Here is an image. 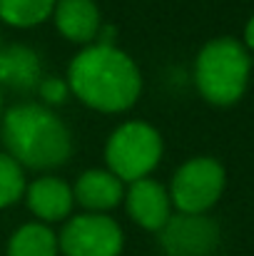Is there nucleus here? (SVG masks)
<instances>
[{
  "mask_svg": "<svg viewBox=\"0 0 254 256\" xmlns=\"http://www.w3.org/2000/svg\"><path fill=\"white\" fill-rule=\"evenodd\" d=\"M157 234L167 256H212L219 246V226L207 214H172Z\"/></svg>",
  "mask_w": 254,
  "mask_h": 256,
  "instance_id": "obj_7",
  "label": "nucleus"
},
{
  "mask_svg": "<svg viewBox=\"0 0 254 256\" xmlns=\"http://www.w3.org/2000/svg\"><path fill=\"white\" fill-rule=\"evenodd\" d=\"M25 199L40 222H63L75 206L73 186L60 176H38L25 186Z\"/></svg>",
  "mask_w": 254,
  "mask_h": 256,
  "instance_id": "obj_11",
  "label": "nucleus"
},
{
  "mask_svg": "<svg viewBox=\"0 0 254 256\" xmlns=\"http://www.w3.org/2000/svg\"><path fill=\"white\" fill-rule=\"evenodd\" d=\"M68 87L90 110L117 114L130 110L142 94V75L125 50L97 42L70 60Z\"/></svg>",
  "mask_w": 254,
  "mask_h": 256,
  "instance_id": "obj_1",
  "label": "nucleus"
},
{
  "mask_svg": "<svg viewBox=\"0 0 254 256\" xmlns=\"http://www.w3.org/2000/svg\"><path fill=\"white\" fill-rule=\"evenodd\" d=\"M125 206L135 224L147 232H160L172 216L169 192L155 179H137L125 192Z\"/></svg>",
  "mask_w": 254,
  "mask_h": 256,
  "instance_id": "obj_8",
  "label": "nucleus"
},
{
  "mask_svg": "<svg viewBox=\"0 0 254 256\" xmlns=\"http://www.w3.org/2000/svg\"><path fill=\"white\" fill-rule=\"evenodd\" d=\"M43 60L40 55L23 45H3L0 50V90H8L13 94H30L38 92L43 82Z\"/></svg>",
  "mask_w": 254,
  "mask_h": 256,
  "instance_id": "obj_9",
  "label": "nucleus"
},
{
  "mask_svg": "<svg viewBox=\"0 0 254 256\" xmlns=\"http://www.w3.org/2000/svg\"><path fill=\"white\" fill-rule=\"evenodd\" d=\"M58 246L65 256H120L125 234L107 214H78L68 219L58 236Z\"/></svg>",
  "mask_w": 254,
  "mask_h": 256,
  "instance_id": "obj_6",
  "label": "nucleus"
},
{
  "mask_svg": "<svg viewBox=\"0 0 254 256\" xmlns=\"http://www.w3.org/2000/svg\"><path fill=\"white\" fill-rule=\"evenodd\" d=\"M224 192V170L212 157L187 160L174 172L169 202L179 214H207Z\"/></svg>",
  "mask_w": 254,
  "mask_h": 256,
  "instance_id": "obj_5",
  "label": "nucleus"
},
{
  "mask_svg": "<svg viewBox=\"0 0 254 256\" xmlns=\"http://www.w3.org/2000/svg\"><path fill=\"white\" fill-rule=\"evenodd\" d=\"M244 42H247V48L254 50V15H252V20L247 22V28H244Z\"/></svg>",
  "mask_w": 254,
  "mask_h": 256,
  "instance_id": "obj_17",
  "label": "nucleus"
},
{
  "mask_svg": "<svg viewBox=\"0 0 254 256\" xmlns=\"http://www.w3.org/2000/svg\"><path fill=\"white\" fill-rule=\"evenodd\" d=\"M0 137L5 154L23 170L50 172L73 157V134L55 110L23 102L0 117Z\"/></svg>",
  "mask_w": 254,
  "mask_h": 256,
  "instance_id": "obj_2",
  "label": "nucleus"
},
{
  "mask_svg": "<svg viewBox=\"0 0 254 256\" xmlns=\"http://www.w3.org/2000/svg\"><path fill=\"white\" fill-rule=\"evenodd\" d=\"M0 50H3V42H0Z\"/></svg>",
  "mask_w": 254,
  "mask_h": 256,
  "instance_id": "obj_19",
  "label": "nucleus"
},
{
  "mask_svg": "<svg viewBox=\"0 0 254 256\" xmlns=\"http://www.w3.org/2000/svg\"><path fill=\"white\" fill-rule=\"evenodd\" d=\"M68 94H70V87L65 80H60V78H43V82L38 87V97L43 100V104L45 107H55V104H63L65 100H68Z\"/></svg>",
  "mask_w": 254,
  "mask_h": 256,
  "instance_id": "obj_16",
  "label": "nucleus"
},
{
  "mask_svg": "<svg viewBox=\"0 0 254 256\" xmlns=\"http://www.w3.org/2000/svg\"><path fill=\"white\" fill-rule=\"evenodd\" d=\"M0 117H3V90H0Z\"/></svg>",
  "mask_w": 254,
  "mask_h": 256,
  "instance_id": "obj_18",
  "label": "nucleus"
},
{
  "mask_svg": "<svg viewBox=\"0 0 254 256\" xmlns=\"http://www.w3.org/2000/svg\"><path fill=\"white\" fill-rule=\"evenodd\" d=\"M58 234L48 224H23L8 242V256H58Z\"/></svg>",
  "mask_w": 254,
  "mask_h": 256,
  "instance_id": "obj_13",
  "label": "nucleus"
},
{
  "mask_svg": "<svg viewBox=\"0 0 254 256\" xmlns=\"http://www.w3.org/2000/svg\"><path fill=\"white\" fill-rule=\"evenodd\" d=\"M58 0H0V20L10 28H35L53 18Z\"/></svg>",
  "mask_w": 254,
  "mask_h": 256,
  "instance_id": "obj_14",
  "label": "nucleus"
},
{
  "mask_svg": "<svg viewBox=\"0 0 254 256\" xmlns=\"http://www.w3.org/2000/svg\"><path fill=\"white\" fill-rule=\"evenodd\" d=\"M58 32L78 45H90L102 30V15L95 0H58L53 10Z\"/></svg>",
  "mask_w": 254,
  "mask_h": 256,
  "instance_id": "obj_10",
  "label": "nucleus"
},
{
  "mask_svg": "<svg viewBox=\"0 0 254 256\" xmlns=\"http://www.w3.org/2000/svg\"><path fill=\"white\" fill-rule=\"evenodd\" d=\"M162 134L145 120H130L112 130L105 144L107 172H112L122 184L147 179L162 160Z\"/></svg>",
  "mask_w": 254,
  "mask_h": 256,
  "instance_id": "obj_4",
  "label": "nucleus"
},
{
  "mask_svg": "<svg viewBox=\"0 0 254 256\" xmlns=\"http://www.w3.org/2000/svg\"><path fill=\"white\" fill-rule=\"evenodd\" d=\"M252 60L242 42L232 38L209 40L194 62V80L199 94L219 107L234 104L249 82Z\"/></svg>",
  "mask_w": 254,
  "mask_h": 256,
  "instance_id": "obj_3",
  "label": "nucleus"
},
{
  "mask_svg": "<svg viewBox=\"0 0 254 256\" xmlns=\"http://www.w3.org/2000/svg\"><path fill=\"white\" fill-rule=\"evenodd\" d=\"M75 202L90 214H105L125 199V184L107 170H87L73 186Z\"/></svg>",
  "mask_w": 254,
  "mask_h": 256,
  "instance_id": "obj_12",
  "label": "nucleus"
},
{
  "mask_svg": "<svg viewBox=\"0 0 254 256\" xmlns=\"http://www.w3.org/2000/svg\"><path fill=\"white\" fill-rule=\"evenodd\" d=\"M25 172L23 167L10 160L5 152H0V209L13 206L23 194H25Z\"/></svg>",
  "mask_w": 254,
  "mask_h": 256,
  "instance_id": "obj_15",
  "label": "nucleus"
}]
</instances>
